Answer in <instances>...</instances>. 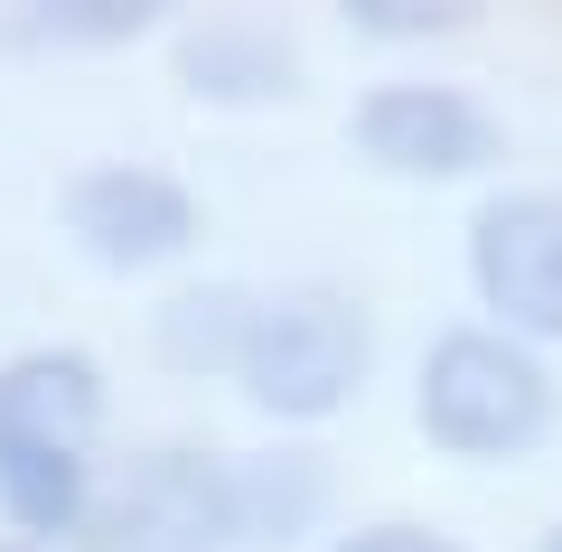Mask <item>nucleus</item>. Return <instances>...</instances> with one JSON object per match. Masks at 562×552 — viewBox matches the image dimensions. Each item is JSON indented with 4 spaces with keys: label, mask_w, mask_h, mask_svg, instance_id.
<instances>
[{
    "label": "nucleus",
    "mask_w": 562,
    "mask_h": 552,
    "mask_svg": "<svg viewBox=\"0 0 562 552\" xmlns=\"http://www.w3.org/2000/svg\"><path fill=\"white\" fill-rule=\"evenodd\" d=\"M543 552H562V525H553V543H543Z\"/></svg>",
    "instance_id": "15"
},
{
    "label": "nucleus",
    "mask_w": 562,
    "mask_h": 552,
    "mask_svg": "<svg viewBox=\"0 0 562 552\" xmlns=\"http://www.w3.org/2000/svg\"><path fill=\"white\" fill-rule=\"evenodd\" d=\"M103 421V384L85 356H20L0 375V450H85Z\"/></svg>",
    "instance_id": "7"
},
{
    "label": "nucleus",
    "mask_w": 562,
    "mask_h": 552,
    "mask_svg": "<svg viewBox=\"0 0 562 552\" xmlns=\"http://www.w3.org/2000/svg\"><path fill=\"white\" fill-rule=\"evenodd\" d=\"M0 506L29 533H66L85 515V459L76 450H0Z\"/></svg>",
    "instance_id": "10"
},
{
    "label": "nucleus",
    "mask_w": 562,
    "mask_h": 552,
    "mask_svg": "<svg viewBox=\"0 0 562 552\" xmlns=\"http://www.w3.org/2000/svg\"><path fill=\"white\" fill-rule=\"evenodd\" d=\"M244 300L235 291H188V300H169L160 309V347L179 356V365H235L244 356Z\"/></svg>",
    "instance_id": "11"
},
{
    "label": "nucleus",
    "mask_w": 562,
    "mask_h": 552,
    "mask_svg": "<svg viewBox=\"0 0 562 552\" xmlns=\"http://www.w3.org/2000/svg\"><path fill=\"white\" fill-rule=\"evenodd\" d=\"M469 272L479 300L525 337H562V198H487L469 225Z\"/></svg>",
    "instance_id": "3"
},
{
    "label": "nucleus",
    "mask_w": 562,
    "mask_h": 552,
    "mask_svg": "<svg viewBox=\"0 0 562 552\" xmlns=\"http://www.w3.org/2000/svg\"><path fill=\"white\" fill-rule=\"evenodd\" d=\"M553 421V384L506 328H450L422 356V431L460 459H516Z\"/></svg>",
    "instance_id": "1"
},
{
    "label": "nucleus",
    "mask_w": 562,
    "mask_h": 552,
    "mask_svg": "<svg viewBox=\"0 0 562 552\" xmlns=\"http://www.w3.org/2000/svg\"><path fill=\"white\" fill-rule=\"evenodd\" d=\"M338 552H460L450 533H422V525H375V533H347Z\"/></svg>",
    "instance_id": "14"
},
{
    "label": "nucleus",
    "mask_w": 562,
    "mask_h": 552,
    "mask_svg": "<svg viewBox=\"0 0 562 552\" xmlns=\"http://www.w3.org/2000/svg\"><path fill=\"white\" fill-rule=\"evenodd\" d=\"M291 76H301V57L272 29L216 20V29H188L179 38V85L206 103H272V94H291Z\"/></svg>",
    "instance_id": "8"
},
{
    "label": "nucleus",
    "mask_w": 562,
    "mask_h": 552,
    "mask_svg": "<svg viewBox=\"0 0 562 552\" xmlns=\"http://www.w3.org/2000/svg\"><path fill=\"white\" fill-rule=\"evenodd\" d=\"M347 132H357V150L375 159V169H394V178H469V169H487V159L506 150L497 122L469 94H450V85H384V94L357 103Z\"/></svg>",
    "instance_id": "4"
},
{
    "label": "nucleus",
    "mask_w": 562,
    "mask_h": 552,
    "mask_svg": "<svg viewBox=\"0 0 562 552\" xmlns=\"http://www.w3.org/2000/svg\"><path fill=\"white\" fill-rule=\"evenodd\" d=\"M366 356H375V337H366V318L347 300H272V309H254L235 365L262 413L319 421L366 384Z\"/></svg>",
    "instance_id": "2"
},
{
    "label": "nucleus",
    "mask_w": 562,
    "mask_h": 552,
    "mask_svg": "<svg viewBox=\"0 0 562 552\" xmlns=\"http://www.w3.org/2000/svg\"><path fill=\"white\" fill-rule=\"evenodd\" d=\"M225 487H235V543H291V533H310V525H319V506H328V469H319V459H301V450L235 459Z\"/></svg>",
    "instance_id": "9"
},
{
    "label": "nucleus",
    "mask_w": 562,
    "mask_h": 552,
    "mask_svg": "<svg viewBox=\"0 0 562 552\" xmlns=\"http://www.w3.org/2000/svg\"><path fill=\"white\" fill-rule=\"evenodd\" d=\"M347 20H357L366 38H450V29H460V10H422V0H366V10H347Z\"/></svg>",
    "instance_id": "13"
},
{
    "label": "nucleus",
    "mask_w": 562,
    "mask_h": 552,
    "mask_svg": "<svg viewBox=\"0 0 562 552\" xmlns=\"http://www.w3.org/2000/svg\"><path fill=\"white\" fill-rule=\"evenodd\" d=\"M150 10H122V0H85V10H38V20H10L0 47H113V38H140Z\"/></svg>",
    "instance_id": "12"
},
{
    "label": "nucleus",
    "mask_w": 562,
    "mask_h": 552,
    "mask_svg": "<svg viewBox=\"0 0 562 552\" xmlns=\"http://www.w3.org/2000/svg\"><path fill=\"white\" fill-rule=\"evenodd\" d=\"M198 543H235V487L216 459L198 450H160L122 477L113 515H103V552H198Z\"/></svg>",
    "instance_id": "5"
},
{
    "label": "nucleus",
    "mask_w": 562,
    "mask_h": 552,
    "mask_svg": "<svg viewBox=\"0 0 562 552\" xmlns=\"http://www.w3.org/2000/svg\"><path fill=\"white\" fill-rule=\"evenodd\" d=\"M66 235H76L94 262H113V272H140V262L188 254L198 206H188L179 178L132 169V159H122V169H85L76 188H66Z\"/></svg>",
    "instance_id": "6"
}]
</instances>
